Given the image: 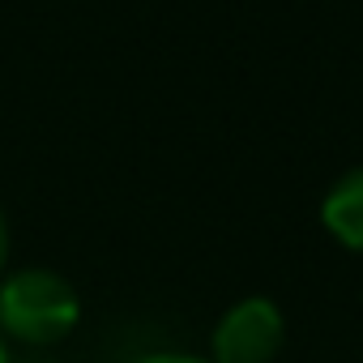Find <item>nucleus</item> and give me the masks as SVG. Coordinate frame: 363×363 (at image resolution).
Returning <instances> with one entry per match:
<instances>
[{
	"mask_svg": "<svg viewBox=\"0 0 363 363\" xmlns=\"http://www.w3.org/2000/svg\"><path fill=\"white\" fill-rule=\"evenodd\" d=\"M320 223L325 231L350 248V252H363V167L346 171L337 184L325 193L320 201Z\"/></svg>",
	"mask_w": 363,
	"mask_h": 363,
	"instance_id": "obj_3",
	"label": "nucleus"
},
{
	"mask_svg": "<svg viewBox=\"0 0 363 363\" xmlns=\"http://www.w3.org/2000/svg\"><path fill=\"white\" fill-rule=\"evenodd\" d=\"M0 363H9V337L0 333Z\"/></svg>",
	"mask_w": 363,
	"mask_h": 363,
	"instance_id": "obj_6",
	"label": "nucleus"
},
{
	"mask_svg": "<svg viewBox=\"0 0 363 363\" xmlns=\"http://www.w3.org/2000/svg\"><path fill=\"white\" fill-rule=\"evenodd\" d=\"M5 265H9V218L0 210V274H5Z\"/></svg>",
	"mask_w": 363,
	"mask_h": 363,
	"instance_id": "obj_4",
	"label": "nucleus"
},
{
	"mask_svg": "<svg viewBox=\"0 0 363 363\" xmlns=\"http://www.w3.org/2000/svg\"><path fill=\"white\" fill-rule=\"evenodd\" d=\"M137 363H206V359H197V354H145Z\"/></svg>",
	"mask_w": 363,
	"mask_h": 363,
	"instance_id": "obj_5",
	"label": "nucleus"
},
{
	"mask_svg": "<svg viewBox=\"0 0 363 363\" xmlns=\"http://www.w3.org/2000/svg\"><path fill=\"white\" fill-rule=\"evenodd\" d=\"M286 342V320L278 312V303L252 295L240 299L223 312V320L214 325L210 363H274V354Z\"/></svg>",
	"mask_w": 363,
	"mask_h": 363,
	"instance_id": "obj_2",
	"label": "nucleus"
},
{
	"mask_svg": "<svg viewBox=\"0 0 363 363\" xmlns=\"http://www.w3.org/2000/svg\"><path fill=\"white\" fill-rule=\"evenodd\" d=\"M82 320V299L73 282L56 269H13L0 278V333L22 346L65 342Z\"/></svg>",
	"mask_w": 363,
	"mask_h": 363,
	"instance_id": "obj_1",
	"label": "nucleus"
}]
</instances>
